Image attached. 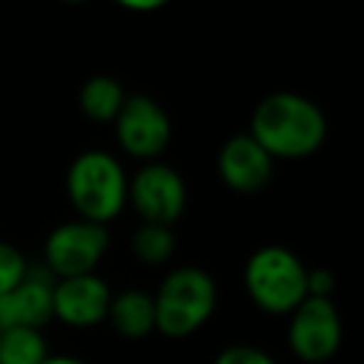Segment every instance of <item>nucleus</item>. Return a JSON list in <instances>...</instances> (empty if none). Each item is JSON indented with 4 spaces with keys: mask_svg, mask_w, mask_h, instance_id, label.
<instances>
[{
    "mask_svg": "<svg viewBox=\"0 0 364 364\" xmlns=\"http://www.w3.org/2000/svg\"><path fill=\"white\" fill-rule=\"evenodd\" d=\"M250 136L273 159H301L321 148L327 136V119L313 100L293 91H276L256 105Z\"/></svg>",
    "mask_w": 364,
    "mask_h": 364,
    "instance_id": "obj_1",
    "label": "nucleus"
},
{
    "mask_svg": "<svg viewBox=\"0 0 364 364\" xmlns=\"http://www.w3.org/2000/svg\"><path fill=\"white\" fill-rule=\"evenodd\" d=\"M65 191L85 222L105 225L114 216H119V210L128 202V176L111 154L82 151L68 165Z\"/></svg>",
    "mask_w": 364,
    "mask_h": 364,
    "instance_id": "obj_2",
    "label": "nucleus"
},
{
    "mask_svg": "<svg viewBox=\"0 0 364 364\" xmlns=\"http://www.w3.org/2000/svg\"><path fill=\"white\" fill-rule=\"evenodd\" d=\"M216 307V284L202 267L171 270L154 296V330L168 338H185L199 330Z\"/></svg>",
    "mask_w": 364,
    "mask_h": 364,
    "instance_id": "obj_3",
    "label": "nucleus"
},
{
    "mask_svg": "<svg viewBox=\"0 0 364 364\" xmlns=\"http://www.w3.org/2000/svg\"><path fill=\"white\" fill-rule=\"evenodd\" d=\"M245 287L267 313H293L307 299V267L282 245L259 247L245 264Z\"/></svg>",
    "mask_w": 364,
    "mask_h": 364,
    "instance_id": "obj_4",
    "label": "nucleus"
},
{
    "mask_svg": "<svg viewBox=\"0 0 364 364\" xmlns=\"http://www.w3.org/2000/svg\"><path fill=\"white\" fill-rule=\"evenodd\" d=\"M105 250H108L105 225H94L85 219L63 222L46 239V267L54 279L85 276L94 273Z\"/></svg>",
    "mask_w": 364,
    "mask_h": 364,
    "instance_id": "obj_5",
    "label": "nucleus"
},
{
    "mask_svg": "<svg viewBox=\"0 0 364 364\" xmlns=\"http://www.w3.org/2000/svg\"><path fill=\"white\" fill-rule=\"evenodd\" d=\"M128 202L145 219V225L171 228L188 202L185 179L171 165L148 162L134 173V179H128Z\"/></svg>",
    "mask_w": 364,
    "mask_h": 364,
    "instance_id": "obj_6",
    "label": "nucleus"
},
{
    "mask_svg": "<svg viewBox=\"0 0 364 364\" xmlns=\"http://www.w3.org/2000/svg\"><path fill=\"white\" fill-rule=\"evenodd\" d=\"M287 344L290 350L307 361L318 364L336 355L341 344V318L330 299H313L307 296L293 313L287 324Z\"/></svg>",
    "mask_w": 364,
    "mask_h": 364,
    "instance_id": "obj_7",
    "label": "nucleus"
},
{
    "mask_svg": "<svg viewBox=\"0 0 364 364\" xmlns=\"http://www.w3.org/2000/svg\"><path fill=\"white\" fill-rule=\"evenodd\" d=\"M114 125H117V139H119L122 151L136 159H154L171 142L168 114L162 111L159 102H154L145 94L125 97Z\"/></svg>",
    "mask_w": 364,
    "mask_h": 364,
    "instance_id": "obj_8",
    "label": "nucleus"
},
{
    "mask_svg": "<svg viewBox=\"0 0 364 364\" xmlns=\"http://www.w3.org/2000/svg\"><path fill=\"white\" fill-rule=\"evenodd\" d=\"M111 299V287L94 273L57 279L51 290V313L71 327H94L108 316Z\"/></svg>",
    "mask_w": 364,
    "mask_h": 364,
    "instance_id": "obj_9",
    "label": "nucleus"
},
{
    "mask_svg": "<svg viewBox=\"0 0 364 364\" xmlns=\"http://www.w3.org/2000/svg\"><path fill=\"white\" fill-rule=\"evenodd\" d=\"M54 276L43 267H28L23 282L0 296V333L9 327H31L40 330L54 313H51V290Z\"/></svg>",
    "mask_w": 364,
    "mask_h": 364,
    "instance_id": "obj_10",
    "label": "nucleus"
},
{
    "mask_svg": "<svg viewBox=\"0 0 364 364\" xmlns=\"http://www.w3.org/2000/svg\"><path fill=\"white\" fill-rule=\"evenodd\" d=\"M216 171L228 188L239 193H253L267 185L273 173V156L250 134H236L219 148Z\"/></svg>",
    "mask_w": 364,
    "mask_h": 364,
    "instance_id": "obj_11",
    "label": "nucleus"
},
{
    "mask_svg": "<svg viewBox=\"0 0 364 364\" xmlns=\"http://www.w3.org/2000/svg\"><path fill=\"white\" fill-rule=\"evenodd\" d=\"M105 318L119 336L142 338L154 330V296L145 290H122L111 299Z\"/></svg>",
    "mask_w": 364,
    "mask_h": 364,
    "instance_id": "obj_12",
    "label": "nucleus"
},
{
    "mask_svg": "<svg viewBox=\"0 0 364 364\" xmlns=\"http://www.w3.org/2000/svg\"><path fill=\"white\" fill-rule=\"evenodd\" d=\"M125 102V91L114 77H91L80 88V111L94 122H114Z\"/></svg>",
    "mask_w": 364,
    "mask_h": 364,
    "instance_id": "obj_13",
    "label": "nucleus"
},
{
    "mask_svg": "<svg viewBox=\"0 0 364 364\" xmlns=\"http://www.w3.org/2000/svg\"><path fill=\"white\" fill-rule=\"evenodd\" d=\"M46 355L48 353L40 330L9 327L0 333V364H40Z\"/></svg>",
    "mask_w": 364,
    "mask_h": 364,
    "instance_id": "obj_14",
    "label": "nucleus"
},
{
    "mask_svg": "<svg viewBox=\"0 0 364 364\" xmlns=\"http://www.w3.org/2000/svg\"><path fill=\"white\" fill-rule=\"evenodd\" d=\"M131 247L134 253L145 262V264H162L171 259L173 247H176V239H173V230L165 228V225H145L134 233L131 239Z\"/></svg>",
    "mask_w": 364,
    "mask_h": 364,
    "instance_id": "obj_15",
    "label": "nucleus"
},
{
    "mask_svg": "<svg viewBox=\"0 0 364 364\" xmlns=\"http://www.w3.org/2000/svg\"><path fill=\"white\" fill-rule=\"evenodd\" d=\"M26 270H28V264H26L23 253H20L14 245L0 242V296L11 293V290L23 282Z\"/></svg>",
    "mask_w": 364,
    "mask_h": 364,
    "instance_id": "obj_16",
    "label": "nucleus"
},
{
    "mask_svg": "<svg viewBox=\"0 0 364 364\" xmlns=\"http://www.w3.org/2000/svg\"><path fill=\"white\" fill-rule=\"evenodd\" d=\"M213 364H276L264 350L259 347H247V344H233L228 350H222L216 355Z\"/></svg>",
    "mask_w": 364,
    "mask_h": 364,
    "instance_id": "obj_17",
    "label": "nucleus"
},
{
    "mask_svg": "<svg viewBox=\"0 0 364 364\" xmlns=\"http://www.w3.org/2000/svg\"><path fill=\"white\" fill-rule=\"evenodd\" d=\"M333 287H336V279H333L330 270H324V267L307 270V296H313V299H330Z\"/></svg>",
    "mask_w": 364,
    "mask_h": 364,
    "instance_id": "obj_18",
    "label": "nucleus"
},
{
    "mask_svg": "<svg viewBox=\"0 0 364 364\" xmlns=\"http://www.w3.org/2000/svg\"><path fill=\"white\" fill-rule=\"evenodd\" d=\"M40 364H85V361L74 358V355H46Z\"/></svg>",
    "mask_w": 364,
    "mask_h": 364,
    "instance_id": "obj_19",
    "label": "nucleus"
},
{
    "mask_svg": "<svg viewBox=\"0 0 364 364\" xmlns=\"http://www.w3.org/2000/svg\"><path fill=\"white\" fill-rule=\"evenodd\" d=\"M125 9H134V11H151V9H159L162 3L159 0H148V3H122Z\"/></svg>",
    "mask_w": 364,
    "mask_h": 364,
    "instance_id": "obj_20",
    "label": "nucleus"
}]
</instances>
